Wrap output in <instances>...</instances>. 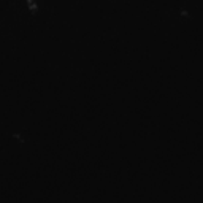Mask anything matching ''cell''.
<instances>
[{
  "instance_id": "1",
  "label": "cell",
  "mask_w": 203,
  "mask_h": 203,
  "mask_svg": "<svg viewBox=\"0 0 203 203\" xmlns=\"http://www.w3.org/2000/svg\"><path fill=\"white\" fill-rule=\"evenodd\" d=\"M27 2V7L30 8V10H35V8H37V3L33 2V0H25Z\"/></svg>"
}]
</instances>
